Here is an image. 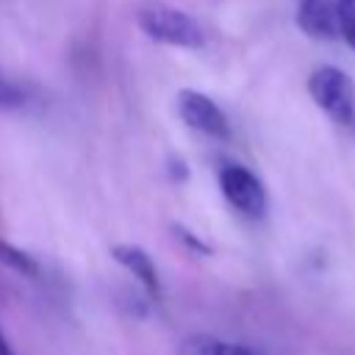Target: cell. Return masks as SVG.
<instances>
[{"label": "cell", "instance_id": "cell-1", "mask_svg": "<svg viewBox=\"0 0 355 355\" xmlns=\"http://www.w3.org/2000/svg\"><path fill=\"white\" fill-rule=\"evenodd\" d=\"M136 22L153 42H161V44H169V47L197 50L205 42L202 28L194 17H189L186 11H180L169 3H161V0L144 3L136 14Z\"/></svg>", "mask_w": 355, "mask_h": 355}, {"label": "cell", "instance_id": "cell-2", "mask_svg": "<svg viewBox=\"0 0 355 355\" xmlns=\"http://www.w3.org/2000/svg\"><path fill=\"white\" fill-rule=\"evenodd\" d=\"M308 94L336 125L355 130V83L344 69L316 67L308 75Z\"/></svg>", "mask_w": 355, "mask_h": 355}, {"label": "cell", "instance_id": "cell-3", "mask_svg": "<svg viewBox=\"0 0 355 355\" xmlns=\"http://www.w3.org/2000/svg\"><path fill=\"white\" fill-rule=\"evenodd\" d=\"M219 189L225 200L247 219H261L266 214V189L258 180L255 172H250L241 164H225L219 169Z\"/></svg>", "mask_w": 355, "mask_h": 355}, {"label": "cell", "instance_id": "cell-4", "mask_svg": "<svg viewBox=\"0 0 355 355\" xmlns=\"http://www.w3.org/2000/svg\"><path fill=\"white\" fill-rule=\"evenodd\" d=\"M178 114L197 133H205L211 139H227L230 136V122H227L225 111L202 92L183 89L178 94Z\"/></svg>", "mask_w": 355, "mask_h": 355}, {"label": "cell", "instance_id": "cell-5", "mask_svg": "<svg viewBox=\"0 0 355 355\" xmlns=\"http://www.w3.org/2000/svg\"><path fill=\"white\" fill-rule=\"evenodd\" d=\"M297 25L311 39H336L338 36V17L336 0H297Z\"/></svg>", "mask_w": 355, "mask_h": 355}, {"label": "cell", "instance_id": "cell-6", "mask_svg": "<svg viewBox=\"0 0 355 355\" xmlns=\"http://www.w3.org/2000/svg\"><path fill=\"white\" fill-rule=\"evenodd\" d=\"M111 255H114V261H116L119 266H125L150 294H158V291H161L158 269H155L153 258L147 255V250H141V247H136V244H116V247L111 250Z\"/></svg>", "mask_w": 355, "mask_h": 355}, {"label": "cell", "instance_id": "cell-7", "mask_svg": "<svg viewBox=\"0 0 355 355\" xmlns=\"http://www.w3.org/2000/svg\"><path fill=\"white\" fill-rule=\"evenodd\" d=\"M180 355H258L247 344L214 338V336H191L180 344Z\"/></svg>", "mask_w": 355, "mask_h": 355}, {"label": "cell", "instance_id": "cell-8", "mask_svg": "<svg viewBox=\"0 0 355 355\" xmlns=\"http://www.w3.org/2000/svg\"><path fill=\"white\" fill-rule=\"evenodd\" d=\"M0 263H6L8 269H14L17 275H25V277L39 275V263L33 261V255H28L25 250H19L8 241H0Z\"/></svg>", "mask_w": 355, "mask_h": 355}, {"label": "cell", "instance_id": "cell-9", "mask_svg": "<svg viewBox=\"0 0 355 355\" xmlns=\"http://www.w3.org/2000/svg\"><path fill=\"white\" fill-rule=\"evenodd\" d=\"M338 36L355 50V0H336Z\"/></svg>", "mask_w": 355, "mask_h": 355}, {"label": "cell", "instance_id": "cell-10", "mask_svg": "<svg viewBox=\"0 0 355 355\" xmlns=\"http://www.w3.org/2000/svg\"><path fill=\"white\" fill-rule=\"evenodd\" d=\"M17 105H22V92L11 78L0 72V108H17Z\"/></svg>", "mask_w": 355, "mask_h": 355}, {"label": "cell", "instance_id": "cell-11", "mask_svg": "<svg viewBox=\"0 0 355 355\" xmlns=\"http://www.w3.org/2000/svg\"><path fill=\"white\" fill-rule=\"evenodd\" d=\"M0 355H14L11 352V347H8V341H6V336L0 333Z\"/></svg>", "mask_w": 355, "mask_h": 355}]
</instances>
